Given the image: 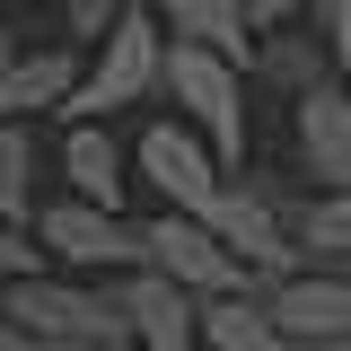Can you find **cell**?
Returning <instances> with one entry per match:
<instances>
[{"mask_svg": "<svg viewBox=\"0 0 351 351\" xmlns=\"http://www.w3.org/2000/svg\"><path fill=\"white\" fill-rule=\"evenodd\" d=\"M141 263L158 272V281H176V290H193V299H228V290H255V272L228 255L211 237V219L193 211H158L141 219Z\"/></svg>", "mask_w": 351, "mask_h": 351, "instance_id": "cell-6", "label": "cell"}, {"mask_svg": "<svg viewBox=\"0 0 351 351\" xmlns=\"http://www.w3.org/2000/svg\"><path fill=\"white\" fill-rule=\"evenodd\" d=\"M263 316L290 334V351H343L351 343V272H316V263H299V272H281V281H255Z\"/></svg>", "mask_w": 351, "mask_h": 351, "instance_id": "cell-7", "label": "cell"}, {"mask_svg": "<svg viewBox=\"0 0 351 351\" xmlns=\"http://www.w3.org/2000/svg\"><path fill=\"white\" fill-rule=\"evenodd\" d=\"M36 184H44L36 123H0V219L9 228H36Z\"/></svg>", "mask_w": 351, "mask_h": 351, "instance_id": "cell-17", "label": "cell"}, {"mask_svg": "<svg viewBox=\"0 0 351 351\" xmlns=\"http://www.w3.org/2000/svg\"><path fill=\"white\" fill-rule=\"evenodd\" d=\"M114 18H123V0H62V44H80V53H88Z\"/></svg>", "mask_w": 351, "mask_h": 351, "instance_id": "cell-19", "label": "cell"}, {"mask_svg": "<svg viewBox=\"0 0 351 351\" xmlns=\"http://www.w3.org/2000/svg\"><path fill=\"white\" fill-rule=\"evenodd\" d=\"M0 307L36 334V343H71V351H132L123 299L114 281H88V272H36V281H9Z\"/></svg>", "mask_w": 351, "mask_h": 351, "instance_id": "cell-3", "label": "cell"}, {"mask_svg": "<svg viewBox=\"0 0 351 351\" xmlns=\"http://www.w3.org/2000/svg\"><path fill=\"white\" fill-rule=\"evenodd\" d=\"M36 272H53L44 246H36V228H9V219H0V290H9V281H36Z\"/></svg>", "mask_w": 351, "mask_h": 351, "instance_id": "cell-18", "label": "cell"}, {"mask_svg": "<svg viewBox=\"0 0 351 351\" xmlns=\"http://www.w3.org/2000/svg\"><path fill=\"white\" fill-rule=\"evenodd\" d=\"M316 9H325V0H246V27H299V18H316Z\"/></svg>", "mask_w": 351, "mask_h": 351, "instance_id": "cell-20", "label": "cell"}, {"mask_svg": "<svg viewBox=\"0 0 351 351\" xmlns=\"http://www.w3.org/2000/svg\"><path fill=\"white\" fill-rule=\"evenodd\" d=\"M211 237L228 255L246 263L255 281H281V272H299V237H290V219H281V193L263 184V176H228L211 193Z\"/></svg>", "mask_w": 351, "mask_h": 351, "instance_id": "cell-5", "label": "cell"}, {"mask_svg": "<svg viewBox=\"0 0 351 351\" xmlns=\"http://www.w3.org/2000/svg\"><path fill=\"white\" fill-rule=\"evenodd\" d=\"M290 237H299V263L351 272V193H307L299 219H290Z\"/></svg>", "mask_w": 351, "mask_h": 351, "instance_id": "cell-16", "label": "cell"}, {"mask_svg": "<svg viewBox=\"0 0 351 351\" xmlns=\"http://www.w3.org/2000/svg\"><path fill=\"white\" fill-rule=\"evenodd\" d=\"M9 62H18V18L0 9V71H9Z\"/></svg>", "mask_w": 351, "mask_h": 351, "instance_id": "cell-22", "label": "cell"}, {"mask_svg": "<svg viewBox=\"0 0 351 351\" xmlns=\"http://www.w3.org/2000/svg\"><path fill=\"white\" fill-rule=\"evenodd\" d=\"M255 80L307 97L316 80H334V44H325V36H299V27H263V36H255Z\"/></svg>", "mask_w": 351, "mask_h": 351, "instance_id": "cell-14", "label": "cell"}, {"mask_svg": "<svg viewBox=\"0 0 351 351\" xmlns=\"http://www.w3.org/2000/svg\"><path fill=\"white\" fill-rule=\"evenodd\" d=\"M316 27H325V44H334V71L351 80V0H325V9H316Z\"/></svg>", "mask_w": 351, "mask_h": 351, "instance_id": "cell-21", "label": "cell"}, {"mask_svg": "<svg viewBox=\"0 0 351 351\" xmlns=\"http://www.w3.org/2000/svg\"><path fill=\"white\" fill-rule=\"evenodd\" d=\"M0 9H9V18H18V9H62V0H0Z\"/></svg>", "mask_w": 351, "mask_h": 351, "instance_id": "cell-23", "label": "cell"}, {"mask_svg": "<svg viewBox=\"0 0 351 351\" xmlns=\"http://www.w3.org/2000/svg\"><path fill=\"white\" fill-rule=\"evenodd\" d=\"M343 351H351V343H343Z\"/></svg>", "mask_w": 351, "mask_h": 351, "instance_id": "cell-24", "label": "cell"}, {"mask_svg": "<svg viewBox=\"0 0 351 351\" xmlns=\"http://www.w3.org/2000/svg\"><path fill=\"white\" fill-rule=\"evenodd\" d=\"M36 246H44L53 272L123 281V272H141V219L106 211V202H80V193H62V202H36Z\"/></svg>", "mask_w": 351, "mask_h": 351, "instance_id": "cell-4", "label": "cell"}, {"mask_svg": "<svg viewBox=\"0 0 351 351\" xmlns=\"http://www.w3.org/2000/svg\"><path fill=\"white\" fill-rule=\"evenodd\" d=\"M88 53L80 44H18V62L0 71V123H36V114H62L71 88H80Z\"/></svg>", "mask_w": 351, "mask_h": 351, "instance_id": "cell-11", "label": "cell"}, {"mask_svg": "<svg viewBox=\"0 0 351 351\" xmlns=\"http://www.w3.org/2000/svg\"><path fill=\"white\" fill-rule=\"evenodd\" d=\"M158 97H167L184 123L219 149V167H246V62H228L211 44L167 36V62H158Z\"/></svg>", "mask_w": 351, "mask_h": 351, "instance_id": "cell-2", "label": "cell"}, {"mask_svg": "<svg viewBox=\"0 0 351 351\" xmlns=\"http://www.w3.org/2000/svg\"><path fill=\"white\" fill-rule=\"evenodd\" d=\"M132 167H141L158 193H167V211H193V219L211 211V193L228 184L219 149H211L193 123H184V114H158V123L141 132V141H132Z\"/></svg>", "mask_w": 351, "mask_h": 351, "instance_id": "cell-8", "label": "cell"}, {"mask_svg": "<svg viewBox=\"0 0 351 351\" xmlns=\"http://www.w3.org/2000/svg\"><path fill=\"white\" fill-rule=\"evenodd\" d=\"M158 62H167V27L149 0H123V18L88 44V71L62 106V123H114L123 106H149L158 97Z\"/></svg>", "mask_w": 351, "mask_h": 351, "instance_id": "cell-1", "label": "cell"}, {"mask_svg": "<svg viewBox=\"0 0 351 351\" xmlns=\"http://www.w3.org/2000/svg\"><path fill=\"white\" fill-rule=\"evenodd\" d=\"M132 149L114 141V123H62V184L80 193V202H106V211H123V184H132Z\"/></svg>", "mask_w": 351, "mask_h": 351, "instance_id": "cell-12", "label": "cell"}, {"mask_svg": "<svg viewBox=\"0 0 351 351\" xmlns=\"http://www.w3.org/2000/svg\"><path fill=\"white\" fill-rule=\"evenodd\" d=\"M202 351H290V334L263 316L255 290H228V299H202Z\"/></svg>", "mask_w": 351, "mask_h": 351, "instance_id": "cell-15", "label": "cell"}, {"mask_svg": "<svg viewBox=\"0 0 351 351\" xmlns=\"http://www.w3.org/2000/svg\"><path fill=\"white\" fill-rule=\"evenodd\" d=\"M290 141L299 167L316 176V193H351V80H316L307 97H290Z\"/></svg>", "mask_w": 351, "mask_h": 351, "instance_id": "cell-9", "label": "cell"}, {"mask_svg": "<svg viewBox=\"0 0 351 351\" xmlns=\"http://www.w3.org/2000/svg\"><path fill=\"white\" fill-rule=\"evenodd\" d=\"M158 9V27L184 44H211L228 62H246L255 71V27H246V0H149Z\"/></svg>", "mask_w": 351, "mask_h": 351, "instance_id": "cell-13", "label": "cell"}, {"mask_svg": "<svg viewBox=\"0 0 351 351\" xmlns=\"http://www.w3.org/2000/svg\"><path fill=\"white\" fill-rule=\"evenodd\" d=\"M114 299H123L132 351H202V299H193V290H176V281H158L149 263L114 281Z\"/></svg>", "mask_w": 351, "mask_h": 351, "instance_id": "cell-10", "label": "cell"}]
</instances>
